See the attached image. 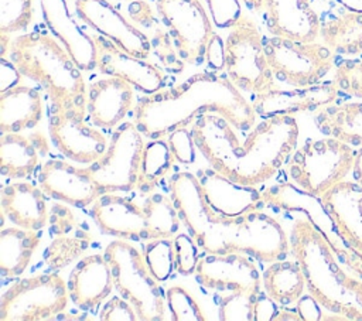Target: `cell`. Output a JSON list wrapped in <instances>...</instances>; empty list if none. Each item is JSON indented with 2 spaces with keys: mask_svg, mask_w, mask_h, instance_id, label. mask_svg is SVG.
Returning a JSON list of instances; mask_svg holds the SVG:
<instances>
[{
  "mask_svg": "<svg viewBox=\"0 0 362 321\" xmlns=\"http://www.w3.org/2000/svg\"><path fill=\"white\" fill-rule=\"evenodd\" d=\"M223 116L205 113L189 127L197 150L209 167L229 180L257 187L272 180L296 151L298 124L293 115L264 117L243 141Z\"/></svg>",
  "mask_w": 362,
  "mask_h": 321,
  "instance_id": "cell-1",
  "label": "cell"
},
{
  "mask_svg": "<svg viewBox=\"0 0 362 321\" xmlns=\"http://www.w3.org/2000/svg\"><path fill=\"white\" fill-rule=\"evenodd\" d=\"M170 197L180 219L205 253H246L260 262L284 260L290 240L283 226L260 209L239 216H225L206 202L198 177L175 173L168 182Z\"/></svg>",
  "mask_w": 362,
  "mask_h": 321,
  "instance_id": "cell-2",
  "label": "cell"
},
{
  "mask_svg": "<svg viewBox=\"0 0 362 321\" xmlns=\"http://www.w3.org/2000/svg\"><path fill=\"white\" fill-rule=\"evenodd\" d=\"M223 116L238 130H250L256 122L253 106L232 83L226 72L191 75L180 85L140 98L134 123L148 139H163L205 115Z\"/></svg>",
  "mask_w": 362,
  "mask_h": 321,
  "instance_id": "cell-3",
  "label": "cell"
},
{
  "mask_svg": "<svg viewBox=\"0 0 362 321\" xmlns=\"http://www.w3.org/2000/svg\"><path fill=\"white\" fill-rule=\"evenodd\" d=\"M290 249L314 300L335 320L362 321V276L345 269L331 238L308 215L294 221Z\"/></svg>",
  "mask_w": 362,
  "mask_h": 321,
  "instance_id": "cell-4",
  "label": "cell"
},
{
  "mask_svg": "<svg viewBox=\"0 0 362 321\" xmlns=\"http://www.w3.org/2000/svg\"><path fill=\"white\" fill-rule=\"evenodd\" d=\"M8 57L23 76L45 91L52 110L86 109L88 86L82 69L57 37L38 30L17 35Z\"/></svg>",
  "mask_w": 362,
  "mask_h": 321,
  "instance_id": "cell-5",
  "label": "cell"
},
{
  "mask_svg": "<svg viewBox=\"0 0 362 321\" xmlns=\"http://www.w3.org/2000/svg\"><path fill=\"white\" fill-rule=\"evenodd\" d=\"M110 264L113 284L119 296L126 298L141 321L165 320V294L151 274L144 255L127 239H115L105 249Z\"/></svg>",
  "mask_w": 362,
  "mask_h": 321,
  "instance_id": "cell-6",
  "label": "cell"
},
{
  "mask_svg": "<svg viewBox=\"0 0 362 321\" xmlns=\"http://www.w3.org/2000/svg\"><path fill=\"white\" fill-rule=\"evenodd\" d=\"M354 158L352 146L335 137L307 140L293 153L288 175L294 185L315 198H321L328 189L345 180L354 167Z\"/></svg>",
  "mask_w": 362,
  "mask_h": 321,
  "instance_id": "cell-7",
  "label": "cell"
},
{
  "mask_svg": "<svg viewBox=\"0 0 362 321\" xmlns=\"http://www.w3.org/2000/svg\"><path fill=\"white\" fill-rule=\"evenodd\" d=\"M223 71L243 92L259 95L276 86L266 57L264 40L253 20L246 16L240 17L225 40Z\"/></svg>",
  "mask_w": 362,
  "mask_h": 321,
  "instance_id": "cell-8",
  "label": "cell"
},
{
  "mask_svg": "<svg viewBox=\"0 0 362 321\" xmlns=\"http://www.w3.org/2000/svg\"><path fill=\"white\" fill-rule=\"evenodd\" d=\"M68 286L59 274L41 273L13 283L0 297V321H42L61 314Z\"/></svg>",
  "mask_w": 362,
  "mask_h": 321,
  "instance_id": "cell-9",
  "label": "cell"
},
{
  "mask_svg": "<svg viewBox=\"0 0 362 321\" xmlns=\"http://www.w3.org/2000/svg\"><path fill=\"white\" fill-rule=\"evenodd\" d=\"M264 49L274 78L294 88L318 83L334 66V51L315 41L301 42L273 35L264 40Z\"/></svg>",
  "mask_w": 362,
  "mask_h": 321,
  "instance_id": "cell-10",
  "label": "cell"
},
{
  "mask_svg": "<svg viewBox=\"0 0 362 321\" xmlns=\"http://www.w3.org/2000/svg\"><path fill=\"white\" fill-rule=\"evenodd\" d=\"M144 146L134 122H124L115 129L105 154L88 167L103 192L137 189Z\"/></svg>",
  "mask_w": 362,
  "mask_h": 321,
  "instance_id": "cell-11",
  "label": "cell"
},
{
  "mask_svg": "<svg viewBox=\"0 0 362 321\" xmlns=\"http://www.w3.org/2000/svg\"><path fill=\"white\" fill-rule=\"evenodd\" d=\"M156 8L181 59L191 65L205 62L215 31L202 3L199 0H156Z\"/></svg>",
  "mask_w": 362,
  "mask_h": 321,
  "instance_id": "cell-12",
  "label": "cell"
},
{
  "mask_svg": "<svg viewBox=\"0 0 362 321\" xmlns=\"http://www.w3.org/2000/svg\"><path fill=\"white\" fill-rule=\"evenodd\" d=\"M86 109L51 110L48 134L61 154L79 164H92L106 151V136L85 122Z\"/></svg>",
  "mask_w": 362,
  "mask_h": 321,
  "instance_id": "cell-13",
  "label": "cell"
},
{
  "mask_svg": "<svg viewBox=\"0 0 362 321\" xmlns=\"http://www.w3.org/2000/svg\"><path fill=\"white\" fill-rule=\"evenodd\" d=\"M75 13L88 27L113 41L123 51L141 59L151 55L147 34L126 20L107 0H75Z\"/></svg>",
  "mask_w": 362,
  "mask_h": 321,
  "instance_id": "cell-14",
  "label": "cell"
},
{
  "mask_svg": "<svg viewBox=\"0 0 362 321\" xmlns=\"http://www.w3.org/2000/svg\"><path fill=\"white\" fill-rule=\"evenodd\" d=\"M92 37L96 47V68L102 74L119 76L146 95L156 93L164 86L165 76L157 65L123 51L100 34Z\"/></svg>",
  "mask_w": 362,
  "mask_h": 321,
  "instance_id": "cell-15",
  "label": "cell"
},
{
  "mask_svg": "<svg viewBox=\"0 0 362 321\" xmlns=\"http://www.w3.org/2000/svg\"><path fill=\"white\" fill-rule=\"evenodd\" d=\"M37 180L48 197L76 208L92 205L103 194L88 167L79 168L62 160L44 161Z\"/></svg>",
  "mask_w": 362,
  "mask_h": 321,
  "instance_id": "cell-16",
  "label": "cell"
},
{
  "mask_svg": "<svg viewBox=\"0 0 362 321\" xmlns=\"http://www.w3.org/2000/svg\"><path fill=\"white\" fill-rule=\"evenodd\" d=\"M89 214L105 235L127 240H150L143 205H139L132 197L103 192L90 205Z\"/></svg>",
  "mask_w": 362,
  "mask_h": 321,
  "instance_id": "cell-17",
  "label": "cell"
},
{
  "mask_svg": "<svg viewBox=\"0 0 362 321\" xmlns=\"http://www.w3.org/2000/svg\"><path fill=\"white\" fill-rule=\"evenodd\" d=\"M197 281L215 291L235 288H260V272L252 256L246 253L215 255L206 253L199 257L195 269Z\"/></svg>",
  "mask_w": 362,
  "mask_h": 321,
  "instance_id": "cell-18",
  "label": "cell"
},
{
  "mask_svg": "<svg viewBox=\"0 0 362 321\" xmlns=\"http://www.w3.org/2000/svg\"><path fill=\"white\" fill-rule=\"evenodd\" d=\"M341 89L332 82L315 83L305 88L281 89L274 86L263 93L256 95L252 106L263 117L273 115H296L300 112L320 110L322 106L335 100Z\"/></svg>",
  "mask_w": 362,
  "mask_h": 321,
  "instance_id": "cell-19",
  "label": "cell"
},
{
  "mask_svg": "<svg viewBox=\"0 0 362 321\" xmlns=\"http://www.w3.org/2000/svg\"><path fill=\"white\" fill-rule=\"evenodd\" d=\"M134 102V86L107 75L88 85L86 112L89 122L99 129H113L127 116Z\"/></svg>",
  "mask_w": 362,
  "mask_h": 321,
  "instance_id": "cell-20",
  "label": "cell"
},
{
  "mask_svg": "<svg viewBox=\"0 0 362 321\" xmlns=\"http://www.w3.org/2000/svg\"><path fill=\"white\" fill-rule=\"evenodd\" d=\"M341 240L362 253V185L341 181L320 198Z\"/></svg>",
  "mask_w": 362,
  "mask_h": 321,
  "instance_id": "cell-21",
  "label": "cell"
},
{
  "mask_svg": "<svg viewBox=\"0 0 362 321\" xmlns=\"http://www.w3.org/2000/svg\"><path fill=\"white\" fill-rule=\"evenodd\" d=\"M264 21L269 33L301 42L320 37L321 21L310 0H263Z\"/></svg>",
  "mask_w": 362,
  "mask_h": 321,
  "instance_id": "cell-22",
  "label": "cell"
},
{
  "mask_svg": "<svg viewBox=\"0 0 362 321\" xmlns=\"http://www.w3.org/2000/svg\"><path fill=\"white\" fill-rule=\"evenodd\" d=\"M48 30L66 48L82 71L96 68V47L93 37L86 34L72 18L66 0H40Z\"/></svg>",
  "mask_w": 362,
  "mask_h": 321,
  "instance_id": "cell-23",
  "label": "cell"
},
{
  "mask_svg": "<svg viewBox=\"0 0 362 321\" xmlns=\"http://www.w3.org/2000/svg\"><path fill=\"white\" fill-rule=\"evenodd\" d=\"M204 197L211 208L225 216H239L260 209L264 204L262 192L255 187L238 184L212 167L197 173Z\"/></svg>",
  "mask_w": 362,
  "mask_h": 321,
  "instance_id": "cell-24",
  "label": "cell"
},
{
  "mask_svg": "<svg viewBox=\"0 0 362 321\" xmlns=\"http://www.w3.org/2000/svg\"><path fill=\"white\" fill-rule=\"evenodd\" d=\"M113 276L105 255L93 253L82 257L68 279V291L72 303L83 310L99 305L113 290Z\"/></svg>",
  "mask_w": 362,
  "mask_h": 321,
  "instance_id": "cell-25",
  "label": "cell"
},
{
  "mask_svg": "<svg viewBox=\"0 0 362 321\" xmlns=\"http://www.w3.org/2000/svg\"><path fill=\"white\" fill-rule=\"evenodd\" d=\"M42 188L31 182H10L1 189L3 216L13 225L40 230L49 219V211Z\"/></svg>",
  "mask_w": 362,
  "mask_h": 321,
  "instance_id": "cell-26",
  "label": "cell"
},
{
  "mask_svg": "<svg viewBox=\"0 0 362 321\" xmlns=\"http://www.w3.org/2000/svg\"><path fill=\"white\" fill-rule=\"evenodd\" d=\"M48 153V141L41 132L28 136L3 133L0 137V171L8 178L30 177L40 163V157Z\"/></svg>",
  "mask_w": 362,
  "mask_h": 321,
  "instance_id": "cell-27",
  "label": "cell"
},
{
  "mask_svg": "<svg viewBox=\"0 0 362 321\" xmlns=\"http://www.w3.org/2000/svg\"><path fill=\"white\" fill-rule=\"evenodd\" d=\"M42 119L41 93L31 86L17 85L0 93V132L17 133L34 129Z\"/></svg>",
  "mask_w": 362,
  "mask_h": 321,
  "instance_id": "cell-28",
  "label": "cell"
},
{
  "mask_svg": "<svg viewBox=\"0 0 362 321\" xmlns=\"http://www.w3.org/2000/svg\"><path fill=\"white\" fill-rule=\"evenodd\" d=\"M321 133L352 147H362V102L325 105L315 115Z\"/></svg>",
  "mask_w": 362,
  "mask_h": 321,
  "instance_id": "cell-29",
  "label": "cell"
},
{
  "mask_svg": "<svg viewBox=\"0 0 362 321\" xmlns=\"http://www.w3.org/2000/svg\"><path fill=\"white\" fill-rule=\"evenodd\" d=\"M40 245L37 230L20 226L3 228L0 232V270L4 277L24 273Z\"/></svg>",
  "mask_w": 362,
  "mask_h": 321,
  "instance_id": "cell-30",
  "label": "cell"
},
{
  "mask_svg": "<svg viewBox=\"0 0 362 321\" xmlns=\"http://www.w3.org/2000/svg\"><path fill=\"white\" fill-rule=\"evenodd\" d=\"M262 283L266 294L283 307L297 303L305 287V279L297 260L272 262L263 272Z\"/></svg>",
  "mask_w": 362,
  "mask_h": 321,
  "instance_id": "cell-31",
  "label": "cell"
},
{
  "mask_svg": "<svg viewBox=\"0 0 362 321\" xmlns=\"http://www.w3.org/2000/svg\"><path fill=\"white\" fill-rule=\"evenodd\" d=\"M320 35L334 54L362 55V13L345 11L321 24Z\"/></svg>",
  "mask_w": 362,
  "mask_h": 321,
  "instance_id": "cell-32",
  "label": "cell"
},
{
  "mask_svg": "<svg viewBox=\"0 0 362 321\" xmlns=\"http://www.w3.org/2000/svg\"><path fill=\"white\" fill-rule=\"evenodd\" d=\"M141 205L147 216L150 239L174 238L178 233L181 219L171 197L153 191Z\"/></svg>",
  "mask_w": 362,
  "mask_h": 321,
  "instance_id": "cell-33",
  "label": "cell"
},
{
  "mask_svg": "<svg viewBox=\"0 0 362 321\" xmlns=\"http://www.w3.org/2000/svg\"><path fill=\"white\" fill-rule=\"evenodd\" d=\"M175 157L167 141L163 139H153L144 146L141 173L137 189L143 194H150L156 189L158 182L170 173Z\"/></svg>",
  "mask_w": 362,
  "mask_h": 321,
  "instance_id": "cell-34",
  "label": "cell"
},
{
  "mask_svg": "<svg viewBox=\"0 0 362 321\" xmlns=\"http://www.w3.org/2000/svg\"><path fill=\"white\" fill-rule=\"evenodd\" d=\"M260 288H235L216 291L218 317L222 321H252L255 320V305Z\"/></svg>",
  "mask_w": 362,
  "mask_h": 321,
  "instance_id": "cell-35",
  "label": "cell"
},
{
  "mask_svg": "<svg viewBox=\"0 0 362 321\" xmlns=\"http://www.w3.org/2000/svg\"><path fill=\"white\" fill-rule=\"evenodd\" d=\"M90 235L86 230H76L74 236L57 235L44 252V262L52 270H61L78 259L90 245Z\"/></svg>",
  "mask_w": 362,
  "mask_h": 321,
  "instance_id": "cell-36",
  "label": "cell"
},
{
  "mask_svg": "<svg viewBox=\"0 0 362 321\" xmlns=\"http://www.w3.org/2000/svg\"><path fill=\"white\" fill-rule=\"evenodd\" d=\"M143 255L156 280L164 281L173 274V270L175 267L173 238H158L146 240L143 246Z\"/></svg>",
  "mask_w": 362,
  "mask_h": 321,
  "instance_id": "cell-37",
  "label": "cell"
},
{
  "mask_svg": "<svg viewBox=\"0 0 362 321\" xmlns=\"http://www.w3.org/2000/svg\"><path fill=\"white\" fill-rule=\"evenodd\" d=\"M167 307L171 313L173 321H206V315L202 311L195 297L182 286H171L165 291Z\"/></svg>",
  "mask_w": 362,
  "mask_h": 321,
  "instance_id": "cell-38",
  "label": "cell"
},
{
  "mask_svg": "<svg viewBox=\"0 0 362 321\" xmlns=\"http://www.w3.org/2000/svg\"><path fill=\"white\" fill-rule=\"evenodd\" d=\"M33 20V0H0V33L25 31Z\"/></svg>",
  "mask_w": 362,
  "mask_h": 321,
  "instance_id": "cell-39",
  "label": "cell"
},
{
  "mask_svg": "<svg viewBox=\"0 0 362 321\" xmlns=\"http://www.w3.org/2000/svg\"><path fill=\"white\" fill-rule=\"evenodd\" d=\"M150 30H153V34L150 37L151 49L158 58L163 68L171 74H181L184 71L185 62L181 59L170 31L167 28H163L160 23H157Z\"/></svg>",
  "mask_w": 362,
  "mask_h": 321,
  "instance_id": "cell-40",
  "label": "cell"
},
{
  "mask_svg": "<svg viewBox=\"0 0 362 321\" xmlns=\"http://www.w3.org/2000/svg\"><path fill=\"white\" fill-rule=\"evenodd\" d=\"M174 253H175V269L180 274L188 276L195 273L199 252L194 238L188 233H177L174 238Z\"/></svg>",
  "mask_w": 362,
  "mask_h": 321,
  "instance_id": "cell-41",
  "label": "cell"
},
{
  "mask_svg": "<svg viewBox=\"0 0 362 321\" xmlns=\"http://www.w3.org/2000/svg\"><path fill=\"white\" fill-rule=\"evenodd\" d=\"M335 83L341 91L362 98V61L346 59L335 69Z\"/></svg>",
  "mask_w": 362,
  "mask_h": 321,
  "instance_id": "cell-42",
  "label": "cell"
},
{
  "mask_svg": "<svg viewBox=\"0 0 362 321\" xmlns=\"http://www.w3.org/2000/svg\"><path fill=\"white\" fill-rule=\"evenodd\" d=\"M212 21L219 28H232L243 16L239 0H205Z\"/></svg>",
  "mask_w": 362,
  "mask_h": 321,
  "instance_id": "cell-43",
  "label": "cell"
},
{
  "mask_svg": "<svg viewBox=\"0 0 362 321\" xmlns=\"http://www.w3.org/2000/svg\"><path fill=\"white\" fill-rule=\"evenodd\" d=\"M167 143L180 164L188 165L195 161V143L187 127H180L167 136Z\"/></svg>",
  "mask_w": 362,
  "mask_h": 321,
  "instance_id": "cell-44",
  "label": "cell"
},
{
  "mask_svg": "<svg viewBox=\"0 0 362 321\" xmlns=\"http://www.w3.org/2000/svg\"><path fill=\"white\" fill-rule=\"evenodd\" d=\"M102 321H136L139 320L134 307L122 296H113L105 303L99 313Z\"/></svg>",
  "mask_w": 362,
  "mask_h": 321,
  "instance_id": "cell-45",
  "label": "cell"
},
{
  "mask_svg": "<svg viewBox=\"0 0 362 321\" xmlns=\"http://www.w3.org/2000/svg\"><path fill=\"white\" fill-rule=\"evenodd\" d=\"M48 225L55 236L66 235L78 229V221L75 214L66 205H62L59 202H54L51 205Z\"/></svg>",
  "mask_w": 362,
  "mask_h": 321,
  "instance_id": "cell-46",
  "label": "cell"
},
{
  "mask_svg": "<svg viewBox=\"0 0 362 321\" xmlns=\"http://www.w3.org/2000/svg\"><path fill=\"white\" fill-rule=\"evenodd\" d=\"M127 14L136 25L147 30L153 28L158 23L151 6L146 0H132L127 7Z\"/></svg>",
  "mask_w": 362,
  "mask_h": 321,
  "instance_id": "cell-47",
  "label": "cell"
},
{
  "mask_svg": "<svg viewBox=\"0 0 362 321\" xmlns=\"http://www.w3.org/2000/svg\"><path fill=\"white\" fill-rule=\"evenodd\" d=\"M205 64L211 71H223L225 68V42L215 33L212 37L205 57Z\"/></svg>",
  "mask_w": 362,
  "mask_h": 321,
  "instance_id": "cell-48",
  "label": "cell"
},
{
  "mask_svg": "<svg viewBox=\"0 0 362 321\" xmlns=\"http://www.w3.org/2000/svg\"><path fill=\"white\" fill-rule=\"evenodd\" d=\"M21 76L23 75L10 59L6 57L0 58V93L8 91L13 86H17Z\"/></svg>",
  "mask_w": 362,
  "mask_h": 321,
  "instance_id": "cell-49",
  "label": "cell"
},
{
  "mask_svg": "<svg viewBox=\"0 0 362 321\" xmlns=\"http://www.w3.org/2000/svg\"><path fill=\"white\" fill-rule=\"evenodd\" d=\"M277 303L272 300L267 294L263 296L262 293L259 294V298L255 305V321H270L274 320L277 314Z\"/></svg>",
  "mask_w": 362,
  "mask_h": 321,
  "instance_id": "cell-50",
  "label": "cell"
},
{
  "mask_svg": "<svg viewBox=\"0 0 362 321\" xmlns=\"http://www.w3.org/2000/svg\"><path fill=\"white\" fill-rule=\"evenodd\" d=\"M320 304L314 300V297L310 294L308 297H301L297 301V311L301 317V320L311 321V320H324V315H321Z\"/></svg>",
  "mask_w": 362,
  "mask_h": 321,
  "instance_id": "cell-51",
  "label": "cell"
},
{
  "mask_svg": "<svg viewBox=\"0 0 362 321\" xmlns=\"http://www.w3.org/2000/svg\"><path fill=\"white\" fill-rule=\"evenodd\" d=\"M354 178L355 181L362 185V147H359L355 151V158H354Z\"/></svg>",
  "mask_w": 362,
  "mask_h": 321,
  "instance_id": "cell-52",
  "label": "cell"
},
{
  "mask_svg": "<svg viewBox=\"0 0 362 321\" xmlns=\"http://www.w3.org/2000/svg\"><path fill=\"white\" fill-rule=\"evenodd\" d=\"M283 320H301V317H300V314H298V311L296 310H286V308H283V310H279L277 311V314H276V317H274V320L273 321H283Z\"/></svg>",
  "mask_w": 362,
  "mask_h": 321,
  "instance_id": "cell-53",
  "label": "cell"
},
{
  "mask_svg": "<svg viewBox=\"0 0 362 321\" xmlns=\"http://www.w3.org/2000/svg\"><path fill=\"white\" fill-rule=\"evenodd\" d=\"M349 11L362 13V0H335Z\"/></svg>",
  "mask_w": 362,
  "mask_h": 321,
  "instance_id": "cell-54",
  "label": "cell"
},
{
  "mask_svg": "<svg viewBox=\"0 0 362 321\" xmlns=\"http://www.w3.org/2000/svg\"><path fill=\"white\" fill-rule=\"evenodd\" d=\"M242 1L252 11H257V10H260L263 7V0H242Z\"/></svg>",
  "mask_w": 362,
  "mask_h": 321,
  "instance_id": "cell-55",
  "label": "cell"
}]
</instances>
